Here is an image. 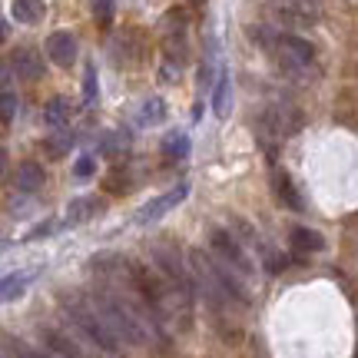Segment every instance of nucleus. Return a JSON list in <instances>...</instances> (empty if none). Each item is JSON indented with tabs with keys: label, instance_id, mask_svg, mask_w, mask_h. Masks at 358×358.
Returning <instances> with one entry per match:
<instances>
[{
	"label": "nucleus",
	"instance_id": "5",
	"mask_svg": "<svg viewBox=\"0 0 358 358\" xmlns=\"http://www.w3.org/2000/svg\"><path fill=\"white\" fill-rule=\"evenodd\" d=\"M189 196V186L186 182H179L176 189H169L163 192V196H156L150 206H143L140 213H136V226H150V222H156V219H163L169 213V209H176L182 199Z\"/></svg>",
	"mask_w": 358,
	"mask_h": 358
},
{
	"label": "nucleus",
	"instance_id": "6",
	"mask_svg": "<svg viewBox=\"0 0 358 358\" xmlns=\"http://www.w3.org/2000/svg\"><path fill=\"white\" fill-rule=\"evenodd\" d=\"M40 335H43V342L50 345L53 355H60V358H93L87 348H83L77 338H73V335L60 332V329H43Z\"/></svg>",
	"mask_w": 358,
	"mask_h": 358
},
{
	"label": "nucleus",
	"instance_id": "17",
	"mask_svg": "<svg viewBox=\"0 0 358 358\" xmlns=\"http://www.w3.org/2000/svg\"><path fill=\"white\" fill-rule=\"evenodd\" d=\"M43 120H47L50 127H64V123H70V103H66L64 96H53V100L43 106Z\"/></svg>",
	"mask_w": 358,
	"mask_h": 358
},
{
	"label": "nucleus",
	"instance_id": "7",
	"mask_svg": "<svg viewBox=\"0 0 358 358\" xmlns=\"http://www.w3.org/2000/svg\"><path fill=\"white\" fill-rule=\"evenodd\" d=\"M10 66L13 73L20 80H27V83H34V80L43 77V60H40L37 50H30V47H20V50L10 53Z\"/></svg>",
	"mask_w": 358,
	"mask_h": 358
},
{
	"label": "nucleus",
	"instance_id": "18",
	"mask_svg": "<svg viewBox=\"0 0 358 358\" xmlns=\"http://www.w3.org/2000/svg\"><path fill=\"white\" fill-rule=\"evenodd\" d=\"M163 153L169 159H186L189 156V136L186 133H169L166 140H163Z\"/></svg>",
	"mask_w": 358,
	"mask_h": 358
},
{
	"label": "nucleus",
	"instance_id": "12",
	"mask_svg": "<svg viewBox=\"0 0 358 358\" xmlns=\"http://www.w3.org/2000/svg\"><path fill=\"white\" fill-rule=\"evenodd\" d=\"M289 245H292V252H302V256H308V252H322V249H325V239L319 236V229L295 226V229L289 232Z\"/></svg>",
	"mask_w": 358,
	"mask_h": 358
},
{
	"label": "nucleus",
	"instance_id": "8",
	"mask_svg": "<svg viewBox=\"0 0 358 358\" xmlns=\"http://www.w3.org/2000/svg\"><path fill=\"white\" fill-rule=\"evenodd\" d=\"M299 123H302V116H299V110H295V106H289V103H279V106L266 110V127L272 129V133H279V136L295 133V129H299Z\"/></svg>",
	"mask_w": 358,
	"mask_h": 358
},
{
	"label": "nucleus",
	"instance_id": "21",
	"mask_svg": "<svg viewBox=\"0 0 358 358\" xmlns=\"http://www.w3.org/2000/svg\"><path fill=\"white\" fill-rule=\"evenodd\" d=\"M96 93H100V83H96V66H87V73H83V100L93 103L96 100Z\"/></svg>",
	"mask_w": 358,
	"mask_h": 358
},
{
	"label": "nucleus",
	"instance_id": "23",
	"mask_svg": "<svg viewBox=\"0 0 358 358\" xmlns=\"http://www.w3.org/2000/svg\"><path fill=\"white\" fill-rule=\"evenodd\" d=\"M93 17H96V24H110L113 20V0H93Z\"/></svg>",
	"mask_w": 358,
	"mask_h": 358
},
{
	"label": "nucleus",
	"instance_id": "2",
	"mask_svg": "<svg viewBox=\"0 0 358 358\" xmlns=\"http://www.w3.org/2000/svg\"><path fill=\"white\" fill-rule=\"evenodd\" d=\"M150 256H153V266L166 275V282L176 289V295L192 306V292H196V282H192V268H186L179 249L173 243H153L150 245Z\"/></svg>",
	"mask_w": 358,
	"mask_h": 358
},
{
	"label": "nucleus",
	"instance_id": "28",
	"mask_svg": "<svg viewBox=\"0 0 358 358\" xmlns=\"http://www.w3.org/2000/svg\"><path fill=\"white\" fill-rule=\"evenodd\" d=\"M192 3H203V0H192Z\"/></svg>",
	"mask_w": 358,
	"mask_h": 358
},
{
	"label": "nucleus",
	"instance_id": "26",
	"mask_svg": "<svg viewBox=\"0 0 358 358\" xmlns=\"http://www.w3.org/2000/svg\"><path fill=\"white\" fill-rule=\"evenodd\" d=\"M70 143H73L70 136H53V140H50V153H53V156H60V153L66 150V146H70Z\"/></svg>",
	"mask_w": 358,
	"mask_h": 358
},
{
	"label": "nucleus",
	"instance_id": "16",
	"mask_svg": "<svg viewBox=\"0 0 358 358\" xmlns=\"http://www.w3.org/2000/svg\"><path fill=\"white\" fill-rule=\"evenodd\" d=\"M13 17L20 24H37L43 17V0H13Z\"/></svg>",
	"mask_w": 358,
	"mask_h": 358
},
{
	"label": "nucleus",
	"instance_id": "1",
	"mask_svg": "<svg viewBox=\"0 0 358 358\" xmlns=\"http://www.w3.org/2000/svg\"><path fill=\"white\" fill-rule=\"evenodd\" d=\"M64 312H66V319L73 322L96 348H103V352H120L123 348V338L113 332V325L106 322V315L100 312V306L93 302L90 292L64 295Z\"/></svg>",
	"mask_w": 358,
	"mask_h": 358
},
{
	"label": "nucleus",
	"instance_id": "20",
	"mask_svg": "<svg viewBox=\"0 0 358 358\" xmlns=\"http://www.w3.org/2000/svg\"><path fill=\"white\" fill-rule=\"evenodd\" d=\"M159 120H163V100H146L143 103V110H140V123H150V127H153V123H159Z\"/></svg>",
	"mask_w": 358,
	"mask_h": 358
},
{
	"label": "nucleus",
	"instance_id": "24",
	"mask_svg": "<svg viewBox=\"0 0 358 358\" xmlns=\"http://www.w3.org/2000/svg\"><path fill=\"white\" fill-rule=\"evenodd\" d=\"M0 110H3V123H13V116H17V96H13L10 90H3V96H0Z\"/></svg>",
	"mask_w": 358,
	"mask_h": 358
},
{
	"label": "nucleus",
	"instance_id": "14",
	"mask_svg": "<svg viewBox=\"0 0 358 358\" xmlns=\"http://www.w3.org/2000/svg\"><path fill=\"white\" fill-rule=\"evenodd\" d=\"M96 213H103L100 199H73V203L66 206V222L80 226V222H87V219L96 216Z\"/></svg>",
	"mask_w": 358,
	"mask_h": 358
},
{
	"label": "nucleus",
	"instance_id": "22",
	"mask_svg": "<svg viewBox=\"0 0 358 358\" xmlns=\"http://www.w3.org/2000/svg\"><path fill=\"white\" fill-rule=\"evenodd\" d=\"M7 352H10L13 358H47L43 352H37V348H30L27 342H13V338H7Z\"/></svg>",
	"mask_w": 358,
	"mask_h": 358
},
{
	"label": "nucleus",
	"instance_id": "15",
	"mask_svg": "<svg viewBox=\"0 0 358 358\" xmlns=\"http://www.w3.org/2000/svg\"><path fill=\"white\" fill-rule=\"evenodd\" d=\"M275 196H279L289 209H295V213H302V209H306V203H302L299 189L292 186V179L285 176V173H275Z\"/></svg>",
	"mask_w": 358,
	"mask_h": 358
},
{
	"label": "nucleus",
	"instance_id": "4",
	"mask_svg": "<svg viewBox=\"0 0 358 358\" xmlns=\"http://www.w3.org/2000/svg\"><path fill=\"white\" fill-rule=\"evenodd\" d=\"M268 50L289 66H308L312 60H315V47H312L308 40L295 37V34H282V30H275V37H272V43H268Z\"/></svg>",
	"mask_w": 358,
	"mask_h": 358
},
{
	"label": "nucleus",
	"instance_id": "25",
	"mask_svg": "<svg viewBox=\"0 0 358 358\" xmlns=\"http://www.w3.org/2000/svg\"><path fill=\"white\" fill-rule=\"evenodd\" d=\"M93 169H96V159H93V156H80L77 166H73V173H77L80 179H90L93 176Z\"/></svg>",
	"mask_w": 358,
	"mask_h": 358
},
{
	"label": "nucleus",
	"instance_id": "9",
	"mask_svg": "<svg viewBox=\"0 0 358 358\" xmlns=\"http://www.w3.org/2000/svg\"><path fill=\"white\" fill-rule=\"evenodd\" d=\"M47 53H50V60L57 66H70L73 60H77V40H73V34H70V30H57V34H50V40H47Z\"/></svg>",
	"mask_w": 358,
	"mask_h": 358
},
{
	"label": "nucleus",
	"instance_id": "3",
	"mask_svg": "<svg viewBox=\"0 0 358 358\" xmlns=\"http://www.w3.org/2000/svg\"><path fill=\"white\" fill-rule=\"evenodd\" d=\"M209 252L219 256L222 262H229L232 268H239L245 279L256 275V262L249 259V249H245L229 229H213V236H209Z\"/></svg>",
	"mask_w": 358,
	"mask_h": 358
},
{
	"label": "nucleus",
	"instance_id": "10",
	"mask_svg": "<svg viewBox=\"0 0 358 358\" xmlns=\"http://www.w3.org/2000/svg\"><path fill=\"white\" fill-rule=\"evenodd\" d=\"M13 182H17V192H24V196H34V192L43 189V166L34 163V159H24L17 173H13Z\"/></svg>",
	"mask_w": 358,
	"mask_h": 358
},
{
	"label": "nucleus",
	"instance_id": "13",
	"mask_svg": "<svg viewBox=\"0 0 358 358\" xmlns=\"http://www.w3.org/2000/svg\"><path fill=\"white\" fill-rule=\"evenodd\" d=\"M229 106H232V80L229 70H222L216 80V90H213V110H216V116H229Z\"/></svg>",
	"mask_w": 358,
	"mask_h": 358
},
{
	"label": "nucleus",
	"instance_id": "27",
	"mask_svg": "<svg viewBox=\"0 0 358 358\" xmlns=\"http://www.w3.org/2000/svg\"><path fill=\"white\" fill-rule=\"evenodd\" d=\"M275 3H289V7H306V10H319V0H275Z\"/></svg>",
	"mask_w": 358,
	"mask_h": 358
},
{
	"label": "nucleus",
	"instance_id": "11",
	"mask_svg": "<svg viewBox=\"0 0 358 358\" xmlns=\"http://www.w3.org/2000/svg\"><path fill=\"white\" fill-rule=\"evenodd\" d=\"M275 24L282 27H312L319 20V10H306V7H289V3H275L272 7Z\"/></svg>",
	"mask_w": 358,
	"mask_h": 358
},
{
	"label": "nucleus",
	"instance_id": "19",
	"mask_svg": "<svg viewBox=\"0 0 358 358\" xmlns=\"http://www.w3.org/2000/svg\"><path fill=\"white\" fill-rule=\"evenodd\" d=\"M27 279H30V272H17V275H7V279H3V302H13L17 295L24 292Z\"/></svg>",
	"mask_w": 358,
	"mask_h": 358
}]
</instances>
